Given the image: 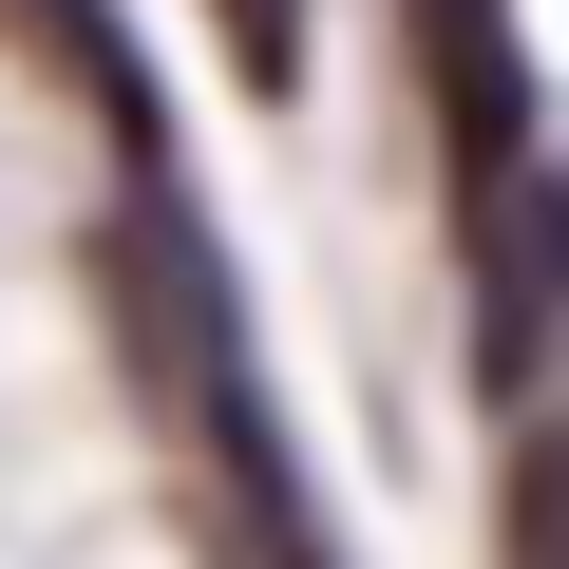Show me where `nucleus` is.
I'll return each mask as SVG.
<instances>
[{"mask_svg": "<svg viewBox=\"0 0 569 569\" xmlns=\"http://www.w3.org/2000/svg\"><path fill=\"white\" fill-rule=\"evenodd\" d=\"M456 266H475V380L531 399V380H550V323H569V171H550V152L475 171V190H456Z\"/></svg>", "mask_w": 569, "mask_h": 569, "instance_id": "nucleus-2", "label": "nucleus"}, {"mask_svg": "<svg viewBox=\"0 0 569 569\" xmlns=\"http://www.w3.org/2000/svg\"><path fill=\"white\" fill-rule=\"evenodd\" d=\"M418 77H437V171H512L531 152V58H512V0H418Z\"/></svg>", "mask_w": 569, "mask_h": 569, "instance_id": "nucleus-3", "label": "nucleus"}, {"mask_svg": "<svg viewBox=\"0 0 569 569\" xmlns=\"http://www.w3.org/2000/svg\"><path fill=\"white\" fill-rule=\"evenodd\" d=\"M0 39H20L39 77H77V114H96L133 171H171V133H152V77H133V39L96 20V0H0Z\"/></svg>", "mask_w": 569, "mask_h": 569, "instance_id": "nucleus-4", "label": "nucleus"}, {"mask_svg": "<svg viewBox=\"0 0 569 569\" xmlns=\"http://www.w3.org/2000/svg\"><path fill=\"white\" fill-rule=\"evenodd\" d=\"M114 342H133V380H152V418L190 437V475L266 531V569H323L305 531H284V493H266V380H247V323H228V266H209V228L171 209V171H133V209H114Z\"/></svg>", "mask_w": 569, "mask_h": 569, "instance_id": "nucleus-1", "label": "nucleus"}, {"mask_svg": "<svg viewBox=\"0 0 569 569\" xmlns=\"http://www.w3.org/2000/svg\"><path fill=\"white\" fill-rule=\"evenodd\" d=\"M305 20H323V0H209V39H228L247 96H305Z\"/></svg>", "mask_w": 569, "mask_h": 569, "instance_id": "nucleus-5", "label": "nucleus"}]
</instances>
